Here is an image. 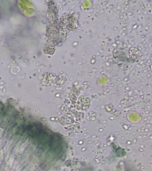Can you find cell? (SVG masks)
Returning a JSON list of instances; mask_svg holds the SVG:
<instances>
[{"mask_svg": "<svg viewBox=\"0 0 152 171\" xmlns=\"http://www.w3.org/2000/svg\"><path fill=\"white\" fill-rule=\"evenodd\" d=\"M24 129L26 134L43 149L46 148L55 153L61 150L60 139L48 132L42 125L33 123L28 125Z\"/></svg>", "mask_w": 152, "mask_h": 171, "instance_id": "cell-1", "label": "cell"}]
</instances>
